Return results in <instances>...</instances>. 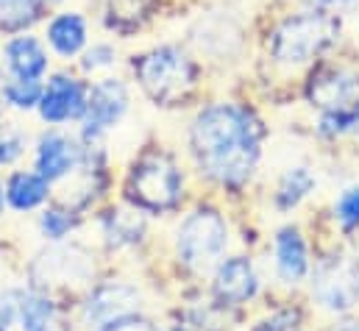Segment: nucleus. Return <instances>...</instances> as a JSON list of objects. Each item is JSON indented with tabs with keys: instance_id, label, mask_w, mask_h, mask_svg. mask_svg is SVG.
I'll return each instance as SVG.
<instances>
[{
	"instance_id": "nucleus-1",
	"label": "nucleus",
	"mask_w": 359,
	"mask_h": 331,
	"mask_svg": "<svg viewBox=\"0 0 359 331\" xmlns=\"http://www.w3.org/2000/svg\"><path fill=\"white\" fill-rule=\"evenodd\" d=\"M262 131L257 120L231 103L209 106L192 126V154L201 173L217 184H243L259 162Z\"/></svg>"
},
{
	"instance_id": "nucleus-2",
	"label": "nucleus",
	"mask_w": 359,
	"mask_h": 331,
	"mask_svg": "<svg viewBox=\"0 0 359 331\" xmlns=\"http://www.w3.org/2000/svg\"><path fill=\"white\" fill-rule=\"evenodd\" d=\"M334 36H337V25L332 17L301 14V17L284 20L276 28L270 39V50L281 65H304L320 50H326L334 42Z\"/></svg>"
},
{
	"instance_id": "nucleus-3",
	"label": "nucleus",
	"mask_w": 359,
	"mask_h": 331,
	"mask_svg": "<svg viewBox=\"0 0 359 331\" xmlns=\"http://www.w3.org/2000/svg\"><path fill=\"white\" fill-rule=\"evenodd\" d=\"M229 245V226L215 209H198L192 212L179 229V248L181 262L192 270H209Z\"/></svg>"
},
{
	"instance_id": "nucleus-4",
	"label": "nucleus",
	"mask_w": 359,
	"mask_h": 331,
	"mask_svg": "<svg viewBox=\"0 0 359 331\" xmlns=\"http://www.w3.org/2000/svg\"><path fill=\"white\" fill-rule=\"evenodd\" d=\"M128 198L148 212H165L181 198V173L168 156H145L128 175Z\"/></svg>"
},
{
	"instance_id": "nucleus-5",
	"label": "nucleus",
	"mask_w": 359,
	"mask_h": 331,
	"mask_svg": "<svg viewBox=\"0 0 359 331\" xmlns=\"http://www.w3.org/2000/svg\"><path fill=\"white\" fill-rule=\"evenodd\" d=\"M137 76L145 92L159 103L181 100L195 81V70L179 48H159L137 65Z\"/></svg>"
},
{
	"instance_id": "nucleus-6",
	"label": "nucleus",
	"mask_w": 359,
	"mask_h": 331,
	"mask_svg": "<svg viewBox=\"0 0 359 331\" xmlns=\"http://www.w3.org/2000/svg\"><path fill=\"white\" fill-rule=\"evenodd\" d=\"M312 292L329 312H348L359 304V264L346 256H326L315 267Z\"/></svg>"
},
{
	"instance_id": "nucleus-7",
	"label": "nucleus",
	"mask_w": 359,
	"mask_h": 331,
	"mask_svg": "<svg viewBox=\"0 0 359 331\" xmlns=\"http://www.w3.org/2000/svg\"><path fill=\"white\" fill-rule=\"evenodd\" d=\"M31 278L36 281V287L42 290H67V287H84L92 278V256L87 250L76 248V245H62V248H50L36 256V262L31 264Z\"/></svg>"
},
{
	"instance_id": "nucleus-8",
	"label": "nucleus",
	"mask_w": 359,
	"mask_h": 331,
	"mask_svg": "<svg viewBox=\"0 0 359 331\" xmlns=\"http://www.w3.org/2000/svg\"><path fill=\"white\" fill-rule=\"evenodd\" d=\"M56 309L34 290H8L0 295V331H53Z\"/></svg>"
},
{
	"instance_id": "nucleus-9",
	"label": "nucleus",
	"mask_w": 359,
	"mask_h": 331,
	"mask_svg": "<svg viewBox=\"0 0 359 331\" xmlns=\"http://www.w3.org/2000/svg\"><path fill=\"white\" fill-rule=\"evenodd\" d=\"M140 309V292L128 284H106L92 292L84 306V320L92 329H103L111 320L128 318Z\"/></svg>"
},
{
	"instance_id": "nucleus-10",
	"label": "nucleus",
	"mask_w": 359,
	"mask_h": 331,
	"mask_svg": "<svg viewBox=\"0 0 359 331\" xmlns=\"http://www.w3.org/2000/svg\"><path fill=\"white\" fill-rule=\"evenodd\" d=\"M128 109V92L117 79H103L95 83L87 97V134H97L109 126H114Z\"/></svg>"
},
{
	"instance_id": "nucleus-11",
	"label": "nucleus",
	"mask_w": 359,
	"mask_h": 331,
	"mask_svg": "<svg viewBox=\"0 0 359 331\" xmlns=\"http://www.w3.org/2000/svg\"><path fill=\"white\" fill-rule=\"evenodd\" d=\"M84 112H87V95H84V86L76 79L56 76L48 83V89H42L39 114L48 123H65L73 117H84Z\"/></svg>"
},
{
	"instance_id": "nucleus-12",
	"label": "nucleus",
	"mask_w": 359,
	"mask_h": 331,
	"mask_svg": "<svg viewBox=\"0 0 359 331\" xmlns=\"http://www.w3.org/2000/svg\"><path fill=\"white\" fill-rule=\"evenodd\" d=\"M257 290H259V281H257L254 264L245 256L226 259L215 273V295L223 304H243L254 298Z\"/></svg>"
},
{
	"instance_id": "nucleus-13",
	"label": "nucleus",
	"mask_w": 359,
	"mask_h": 331,
	"mask_svg": "<svg viewBox=\"0 0 359 331\" xmlns=\"http://www.w3.org/2000/svg\"><path fill=\"white\" fill-rule=\"evenodd\" d=\"M79 165H81V148H79L76 142H70L67 137H62V134H48V137L39 140V148H36V170H39V175H42L48 184L65 178L67 173H73Z\"/></svg>"
},
{
	"instance_id": "nucleus-14",
	"label": "nucleus",
	"mask_w": 359,
	"mask_h": 331,
	"mask_svg": "<svg viewBox=\"0 0 359 331\" xmlns=\"http://www.w3.org/2000/svg\"><path fill=\"white\" fill-rule=\"evenodd\" d=\"M276 270L284 284H298L309 273V253L298 229H281L276 234Z\"/></svg>"
},
{
	"instance_id": "nucleus-15",
	"label": "nucleus",
	"mask_w": 359,
	"mask_h": 331,
	"mask_svg": "<svg viewBox=\"0 0 359 331\" xmlns=\"http://www.w3.org/2000/svg\"><path fill=\"white\" fill-rule=\"evenodd\" d=\"M6 65L8 70L14 73V79H39L48 67V56L42 50V45L34 39V36H20V39H11L6 45Z\"/></svg>"
},
{
	"instance_id": "nucleus-16",
	"label": "nucleus",
	"mask_w": 359,
	"mask_h": 331,
	"mask_svg": "<svg viewBox=\"0 0 359 331\" xmlns=\"http://www.w3.org/2000/svg\"><path fill=\"white\" fill-rule=\"evenodd\" d=\"M359 89V79L351 73H329V76H320L318 81L312 83L309 95L318 106L323 109H337V106H346L354 100Z\"/></svg>"
},
{
	"instance_id": "nucleus-17",
	"label": "nucleus",
	"mask_w": 359,
	"mask_h": 331,
	"mask_svg": "<svg viewBox=\"0 0 359 331\" xmlns=\"http://www.w3.org/2000/svg\"><path fill=\"white\" fill-rule=\"evenodd\" d=\"M6 198L20 212L34 209L48 198V181L39 173H14L6 187Z\"/></svg>"
},
{
	"instance_id": "nucleus-18",
	"label": "nucleus",
	"mask_w": 359,
	"mask_h": 331,
	"mask_svg": "<svg viewBox=\"0 0 359 331\" xmlns=\"http://www.w3.org/2000/svg\"><path fill=\"white\" fill-rule=\"evenodd\" d=\"M48 39L62 56H76L87 42V25L79 14H62L50 22Z\"/></svg>"
},
{
	"instance_id": "nucleus-19",
	"label": "nucleus",
	"mask_w": 359,
	"mask_h": 331,
	"mask_svg": "<svg viewBox=\"0 0 359 331\" xmlns=\"http://www.w3.org/2000/svg\"><path fill=\"white\" fill-rule=\"evenodd\" d=\"M312 187H315L312 173H309L306 167H292V170L281 178V184H278L276 203H278L281 209H292V206H298V203L312 192Z\"/></svg>"
},
{
	"instance_id": "nucleus-20",
	"label": "nucleus",
	"mask_w": 359,
	"mask_h": 331,
	"mask_svg": "<svg viewBox=\"0 0 359 331\" xmlns=\"http://www.w3.org/2000/svg\"><path fill=\"white\" fill-rule=\"evenodd\" d=\"M142 234V220L131 212H111L106 217V237L111 245L123 248V245H134Z\"/></svg>"
},
{
	"instance_id": "nucleus-21",
	"label": "nucleus",
	"mask_w": 359,
	"mask_h": 331,
	"mask_svg": "<svg viewBox=\"0 0 359 331\" xmlns=\"http://www.w3.org/2000/svg\"><path fill=\"white\" fill-rule=\"evenodd\" d=\"M359 128V103H346L337 109H326V114L320 117V134L326 137H337L346 131H357Z\"/></svg>"
},
{
	"instance_id": "nucleus-22",
	"label": "nucleus",
	"mask_w": 359,
	"mask_h": 331,
	"mask_svg": "<svg viewBox=\"0 0 359 331\" xmlns=\"http://www.w3.org/2000/svg\"><path fill=\"white\" fill-rule=\"evenodd\" d=\"M36 20V3L34 0H0V22L3 28H25Z\"/></svg>"
},
{
	"instance_id": "nucleus-23",
	"label": "nucleus",
	"mask_w": 359,
	"mask_h": 331,
	"mask_svg": "<svg viewBox=\"0 0 359 331\" xmlns=\"http://www.w3.org/2000/svg\"><path fill=\"white\" fill-rule=\"evenodd\" d=\"M3 95H6V100L14 106V109H31V106H36L39 100H42V86L34 81H28V79H14V81L6 83V89H3Z\"/></svg>"
},
{
	"instance_id": "nucleus-24",
	"label": "nucleus",
	"mask_w": 359,
	"mask_h": 331,
	"mask_svg": "<svg viewBox=\"0 0 359 331\" xmlns=\"http://www.w3.org/2000/svg\"><path fill=\"white\" fill-rule=\"evenodd\" d=\"M334 215L343 229H357L359 226V187L343 189V195L334 203Z\"/></svg>"
},
{
	"instance_id": "nucleus-25",
	"label": "nucleus",
	"mask_w": 359,
	"mask_h": 331,
	"mask_svg": "<svg viewBox=\"0 0 359 331\" xmlns=\"http://www.w3.org/2000/svg\"><path fill=\"white\" fill-rule=\"evenodd\" d=\"M70 229H73V215H70V212H65V209H50V212L42 215V231H45V237L62 240Z\"/></svg>"
},
{
	"instance_id": "nucleus-26",
	"label": "nucleus",
	"mask_w": 359,
	"mask_h": 331,
	"mask_svg": "<svg viewBox=\"0 0 359 331\" xmlns=\"http://www.w3.org/2000/svg\"><path fill=\"white\" fill-rule=\"evenodd\" d=\"M22 154V137L14 131H0V165L17 162Z\"/></svg>"
},
{
	"instance_id": "nucleus-27",
	"label": "nucleus",
	"mask_w": 359,
	"mask_h": 331,
	"mask_svg": "<svg viewBox=\"0 0 359 331\" xmlns=\"http://www.w3.org/2000/svg\"><path fill=\"white\" fill-rule=\"evenodd\" d=\"M111 62H114V50H111V48H106V45H97V48H92L90 53H87V59H84V70L109 67Z\"/></svg>"
},
{
	"instance_id": "nucleus-28",
	"label": "nucleus",
	"mask_w": 359,
	"mask_h": 331,
	"mask_svg": "<svg viewBox=\"0 0 359 331\" xmlns=\"http://www.w3.org/2000/svg\"><path fill=\"white\" fill-rule=\"evenodd\" d=\"M97 331H156L148 320H140V318H134V315H128V318H120V320H111V323H106L103 329Z\"/></svg>"
},
{
	"instance_id": "nucleus-29",
	"label": "nucleus",
	"mask_w": 359,
	"mask_h": 331,
	"mask_svg": "<svg viewBox=\"0 0 359 331\" xmlns=\"http://www.w3.org/2000/svg\"><path fill=\"white\" fill-rule=\"evenodd\" d=\"M295 320H298V315H295V312H278V315H273L270 320L259 323L254 331H290Z\"/></svg>"
},
{
	"instance_id": "nucleus-30",
	"label": "nucleus",
	"mask_w": 359,
	"mask_h": 331,
	"mask_svg": "<svg viewBox=\"0 0 359 331\" xmlns=\"http://www.w3.org/2000/svg\"><path fill=\"white\" fill-rule=\"evenodd\" d=\"M318 11H340V8H348V6H354L359 0H309Z\"/></svg>"
},
{
	"instance_id": "nucleus-31",
	"label": "nucleus",
	"mask_w": 359,
	"mask_h": 331,
	"mask_svg": "<svg viewBox=\"0 0 359 331\" xmlns=\"http://www.w3.org/2000/svg\"><path fill=\"white\" fill-rule=\"evenodd\" d=\"M334 331H359V320H348V323H343V326H337Z\"/></svg>"
},
{
	"instance_id": "nucleus-32",
	"label": "nucleus",
	"mask_w": 359,
	"mask_h": 331,
	"mask_svg": "<svg viewBox=\"0 0 359 331\" xmlns=\"http://www.w3.org/2000/svg\"><path fill=\"white\" fill-rule=\"evenodd\" d=\"M3 89H6V83L0 81V97H3Z\"/></svg>"
},
{
	"instance_id": "nucleus-33",
	"label": "nucleus",
	"mask_w": 359,
	"mask_h": 331,
	"mask_svg": "<svg viewBox=\"0 0 359 331\" xmlns=\"http://www.w3.org/2000/svg\"><path fill=\"white\" fill-rule=\"evenodd\" d=\"M0 209H3V189H0Z\"/></svg>"
}]
</instances>
